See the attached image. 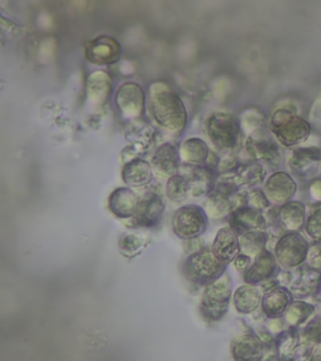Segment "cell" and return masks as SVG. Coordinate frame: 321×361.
Wrapping results in <instances>:
<instances>
[{
  "label": "cell",
  "instance_id": "obj_5",
  "mask_svg": "<svg viewBox=\"0 0 321 361\" xmlns=\"http://www.w3.org/2000/svg\"><path fill=\"white\" fill-rule=\"evenodd\" d=\"M232 283L224 274L216 281L206 285L200 310L207 322H220L229 310L231 301Z\"/></svg>",
  "mask_w": 321,
  "mask_h": 361
},
{
  "label": "cell",
  "instance_id": "obj_2",
  "mask_svg": "<svg viewBox=\"0 0 321 361\" xmlns=\"http://www.w3.org/2000/svg\"><path fill=\"white\" fill-rule=\"evenodd\" d=\"M270 128L277 141L286 148L299 146L311 135L310 123L290 107L279 108L272 113Z\"/></svg>",
  "mask_w": 321,
  "mask_h": 361
},
{
  "label": "cell",
  "instance_id": "obj_43",
  "mask_svg": "<svg viewBox=\"0 0 321 361\" xmlns=\"http://www.w3.org/2000/svg\"><path fill=\"white\" fill-rule=\"evenodd\" d=\"M277 279L281 286L289 288L293 280V272L288 270V269H285L284 271H279V272H277Z\"/></svg>",
  "mask_w": 321,
  "mask_h": 361
},
{
  "label": "cell",
  "instance_id": "obj_33",
  "mask_svg": "<svg viewBox=\"0 0 321 361\" xmlns=\"http://www.w3.org/2000/svg\"><path fill=\"white\" fill-rule=\"evenodd\" d=\"M148 243V238L141 233L126 232L119 238V252L128 259H133L137 255L141 254Z\"/></svg>",
  "mask_w": 321,
  "mask_h": 361
},
{
  "label": "cell",
  "instance_id": "obj_34",
  "mask_svg": "<svg viewBox=\"0 0 321 361\" xmlns=\"http://www.w3.org/2000/svg\"><path fill=\"white\" fill-rule=\"evenodd\" d=\"M166 193L171 201L182 202L190 195V182L183 176H172L167 180Z\"/></svg>",
  "mask_w": 321,
  "mask_h": 361
},
{
  "label": "cell",
  "instance_id": "obj_23",
  "mask_svg": "<svg viewBox=\"0 0 321 361\" xmlns=\"http://www.w3.org/2000/svg\"><path fill=\"white\" fill-rule=\"evenodd\" d=\"M212 250L225 264H230L241 252L238 235L231 227L221 228L214 237Z\"/></svg>",
  "mask_w": 321,
  "mask_h": 361
},
{
  "label": "cell",
  "instance_id": "obj_3",
  "mask_svg": "<svg viewBox=\"0 0 321 361\" xmlns=\"http://www.w3.org/2000/svg\"><path fill=\"white\" fill-rule=\"evenodd\" d=\"M226 266L211 247L200 248L192 252L183 264V274L188 281L206 286L225 274Z\"/></svg>",
  "mask_w": 321,
  "mask_h": 361
},
{
  "label": "cell",
  "instance_id": "obj_32",
  "mask_svg": "<svg viewBox=\"0 0 321 361\" xmlns=\"http://www.w3.org/2000/svg\"><path fill=\"white\" fill-rule=\"evenodd\" d=\"M301 345V336L298 327L289 326L277 335V348L281 357H295Z\"/></svg>",
  "mask_w": 321,
  "mask_h": 361
},
{
  "label": "cell",
  "instance_id": "obj_41",
  "mask_svg": "<svg viewBox=\"0 0 321 361\" xmlns=\"http://www.w3.org/2000/svg\"><path fill=\"white\" fill-rule=\"evenodd\" d=\"M240 167V164H237L235 158H226L222 159L219 164V171L221 173H226V175H230V173H235L236 169Z\"/></svg>",
  "mask_w": 321,
  "mask_h": 361
},
{
  "label": "cell",
  "instance_id": "obj_42",
  "mask_svg": "<svg viewBox=\"0 0 321 361\" xmlns=\"http://www.w3.org/2000/svg\"><path fill=\"white\" fill-rule=\"evenodd\" d=\"M251 259H253V257H250V256L243 254V252H240V254L237 255L236 259H234V264H235L236 270L245 274V272L250 269L251 264H253Z\"/></svg>",
  "mask_w": 321,
  "mask_h": 361
},
{
  "label": "cell",
  "instance_id": "obj_31",
  "mask_svg": "<svg viewBox=\"0 0 321 361\" xmlns=\"http://www.w3.org/2000/svg\"><path fill=\"white\" fill-rule=\"evenodd\" d=\"M240 251L250 257H256L266 250L269 243V233L266 231L245 232L238 236Z\"/></svg>",
  "mask_w": 321,
  "mask_h": 361
},
{
  "label": "cell",
  "instance_id": "obj_14",
  "mask_svg": "<svg viewBox=\"0 0 321 361\" xmlns=\"http://www.w3.org/2000/svg\"><path fill=\"white\" fill-rule=\"evenodd\" d=\"M85 54L90 63L97 66H109L119 62L121 45L114 38L102 35L85 45Z\"/></svg>",
  "mask_w": 321,
  "mask_h": 361
},
{
  "label": "cell",
  "instance_id": "obj_12",
  "mask_svg": "<svg viewBox=\"0 0 321 361\" xmlns=\"http://www.w3.org/2000/svg\"><path fill=\"white\" fill-rule=\"evenodd\" d=\"M262 190L271 204L282 206L291 201L296 195L298 182L288 172L277 171L266 178Z\"/></svg>",
  "mask_w": 321,
  "mask_h": 361
},
{
  "label": "cell",
  "instance_id": "obj_25",
  "mask_svg": "<svg viewBox=\"0 0 321 361\" xmlns=\"http://www.w3.org/2000/svg\"><path fill=\"white\" fill-rule=\"evenodd\" d=\"M152 177V166L141 158H135L127 162L122 169V180L127 186H147L151 183Z\"/></svg>",
  "mask_w": 321,
  "mask_h": 361
},
{
  "label": "cell",
  "instance_id": "obj_11",
  "mask_svg": "<svg viewBox=\"0 0 321 361\" xmlns=\"http://www.w3.org/2000/svg\"><path fill=\"white\" fill-rule=\"evenodd\" d=\"M240 187L236 182L227 178L225 180L216 182L212 191L207 195V200L205 202V211L212 220H221L226 216H230L234 211L232 196L238 191Z\"/></svg>",
  "mask_w": 321,
  "mask_h": 361
},
{
  "label": "cell",
  "instance_id": "obj_21",
  "mask_svg": "<svg viewBox=\"0 0 321 361\" xmlns=\"http://www.w3.org/2000/svg\"><path fill=\"white\" fill-rule=\"evenodd\" d=\"M140 200L128 187H119L111 193L108 207L117 219H132L135 216Z\"/></svg>",
  "mask_w": 321,
  "mask_h": 361
},
{
  "label": "cell",
  "instance_id": "obj_1",
  "mask_svg": "<svg viewBox=\"0 0 321 361\" xmlns=\"http://www.w3.org/2000/svg\"><path fill=\"white\" fill-rule=\"evenodd\" d=\"M150 109L156 123L172 135H180L187 124V111L181 97L166 82L150 85Z\"/></svg>",
  "mask_w": 321,
  "mask_h": 361
},
{
  "label": "cell",
  "instance_id": "obj_29",
  "mask_svg": "<svg viewBox=\"0 0 321 361\" xmlns=\"http://www.w3.org/2000/svg\"><path fill=\"white\" fill-rule=\"evenodd\" d=\"M266 171L264 164L253 161L251 164H241L232 175L238 187H256L265 180Z\"/></svg>",
  "mask_w": 321,
  "mask_h": 361
},
{
  "label": "cell",
  "instance_id": "obj_40",
  "mask_svg": "<svg viewBox=\"0 0 321 361\" xmlns=\"http://www.w3.org/2000/svg\"><path fill=\"white\" fill-rule=\"evenodd\" d=\"M288 324L285 322L284 316L282 317H271L267 322V330L274 334V335H279L282 333L285 329H288Z\"/></svg>",
  "mask_w": 321,
  "mask_h": 361
},
{
  "label": "cell",
  "instance_id": "obj_18",
  "mask_svg": "<svg viewBox=\"0 0 321 361\" xmlns=\"http://www.w3.org/2000/svg\"><path fill=\"white\" fill-rule=\"evenodd\" d=\"M112 78L104 71L90 74L87 80V101L92 109L103 107L111 96Z\"/></svg>",
  "mask_w": 321,
  "mask_h": 361
},
{
  "label": "cell",
  "instance_id": "obj_36",
  "mask_svg": "<svg viewBox=\"0 0 321 361\" xmlns=\"http://www.w3.org/2000/svg\"><path fill=\"white\" fill-rule=\"evenodd\" d=\"M304 231L311 241L321 243V207H315L308 214Z\"/></svg>",
  "mask_w": 321,
  "mask_h": 361
},
{
  "label": "cell",
  "instance_id": "obj_19",
  "mask_svg": "<svg viewBox=\"0 0 321 361\" xmlns=\"http://www.w3.org/2000/svg\"><path fill=\"white\" fill-rule=\"evenodd\" d=\"M180 164V152L171 143H164L158 147L151 161L153 172L162 178H171L177 175Z\"/></svg>",
  "mask_w": 321,
  "mask_h": 361
},
{
  "label": "cell",
  "instance_id": "obj_20",
  "mask_svg": "<svg viewBox=\"0 0 321 361\" xmlns=\"http://www.w3.org/2000/svg\"><path fill=\"white\" fill-rule=\"evenodd\" d=\"M231 354L235 360H260L264 357L265 346L258 335L241 334L232 340Z\"/></svg>",
  "mask_w": 321,
  "mask_h": 361
},
{
  "label": "cell",
  "instance_id": "obj_15",
  "mask_svg": "<svg viewBox=\"0 0 321 361\" xmlns=\"http://www.w3.org/2000/svg\"><path fill=\"white\" fill-rule=\"evenodd\" d=\"M321 288V272L303 264L293 269V280L289 286L295 299H306L319 295Z\"/></svg>",
  "mask_w": 321,
  "mask_h": 361
},
{
  "label": "cell",
  "instance_id": "obj_7",
  "mask_svg": "<svg viewBox=\"0 0 321 361\" xmlns=\"http://www.w3.org/2000/svg\"><path fill=\"white\" fill-rule=\"evenodd\" d=\"M275 140V135H271L264 128L255 130L248 135V141L245 143L248 156L253 158V161L271 169H277L281 164L282 157Z\"/></svg>",
  "mask_w": 321,
  "mask_h": 361
},
{
  "label": "cell",
  "instance_id": "obj_9",
  "mask_svg": "<svg viewBox=\"0 0 321 361\" xmlns=\"http://www.w3.org/2000/svg\"><path fill=\"white\" fill-rule=\"evenodd\" d=\"M289 169L296 178L310 182L321 176V148L298 147L290 153Z\"/></svg>",
  "mask_w": 321,
  "mask_h": 361
},
{
  "label": "cell",
  "instance_id": "obj_28",
  "mask_svg": "<svg viewBox=\"0 0 321 361\" xmlns=\"http://www.w3.org/2000/svg\"><path fill=\"white\" fill-rule=\"evenodd\" d=\"M181 162L192 164V166H201L205 164L210 158V148L206 142L200 138H188L181 145Z\"/></svg>",
  "mask_w": 321,
  "mask_h": 361
},
{
  "label": "cell",
  "instance_id": "obj_27",
  "mask_svg": "<svg viewBox=\"0 0 321 361\" xmlns=\"http://www.w3.org/2000/svg\"><path fill=\"white\" fill-rule=\"evenodd\" d=\"M262 291L258 285H243L234 293V305L240 314H253L261 306Z\"/></svg>",
  "mask_w": 321,
  "mask_h": 361
},
{
  "label": "cell",
  "instance_id": "obj_44",
  "mask_svg": "<svg viewBox=\"0 0 321 361\" xmlns=\"http://www.w3.org/2000/svg\"><path fill=\"white\" fill-rule=\"evenodd\" d=\"M277 286H280V283L277 281V276L267 279L266 281L261 282L259 285L260 290L262 291V293H269V291L274 290Z\"/></svg>",
  "mask_w": 321,
  "mask_h": 361
},
{
  "label": "cell",
  "instance_id": "obj_45",
  "mask_svg": "<svg viewBox=\"0 0 321 361\" xmlns=\"http://www.w3.org/2000/svg\"><path fill=\"white\" fill-rule=\"evenodd\" d=\"M316 316H319L321 319V302L316 306Z\"/></svg>",
  "mask_w": 321,
  "mask_h": 361
},
{
  "label": "cell",
  "instance_id": "obj_10",
  "mask_svg": "<svg viewBox=\"0 0 321 361\" xmlns=\"http://www.w3.org/2000/svg\"><path fill=\"white\" fill-rule=\"evenodd\" d=\"M145 92L141 85L135 82H126L119 85L114 94V104L119 109V116L127 122L141 118L145 111Z\"/></svg>",
  "mask_w": 321,
  "mask_h": 361
},
{
  "label": "cell",
  "instance_id": "obj_4",
  "mask_svg": "<svg viewBox=\"0 0 321 361\" xmlns=\"http://www.w3.org/2000/svg\"><path fill=\"white\" fill-rule=\"evenodd\" d=\"M205 128L214 148L220 152H232L240 143L241 123L230 113H211L206 119Z\"/></svg>",
  "mask_w": 321,
  "mask_h": 361
},
{
  "label": "cell",
  "instance_id": "obj_24",
  "mask_svg": "<svg viewBox=\"0 0 321 361\" xmlns=\"http://www.w3.org/2000/svg\"><path fill=\"white\" fill-rule=\"evenodd\" d=\"M306 206L301 201H289L280 206L279 222L288 232H299L304 228L306 221Z\"/></svg>",
  "mask_w": 321,
  "mask_h": 361
},
{
  "label": "cell",
  "instance_id": "obj_30",
  "mask_svg": "<svg viewBox=\"0 0 321 361\" xmlns=\"http://www.w3.org/2000/svg\"><path fill=\"white\" fill-rule=\"evenodd\" d=\"M316 315V306L311 302H306L303 300L293 301L288 310L284 315L285 322L288 326L299 327L304 326L305 324L310 322L311 319Z\"/></svg>",
  "mask_w": 321,
  "mask_h": 361
},
{
  "label": "cell",
  "instance_id": "obj_26",
  "mask_svg": "<svg viewBox=\"0 0 321 361\" xmlns=\"http://www.w3.org/2000/svg\"><path fill=\"white\" fill-rule=\"evenodd\" d=\"M190 195L192 197H203L212 191L216 185V173L209 166H195L188 176Z\"/></svg>",
  "mask_w": 321,
  "mask_h": 361
},
{
  "label": "cell",
  "instance_id": "obj_8",
  "mask_svg": "<svg viewBox=\"0 0 321 361\" xmlns=\"http://www.w3.org/2000/svg\"><path fill=\"white\" fill-rule=\"evenodd\" d=\"M209 216L196 204H186L176 211L172 228L176 236L182 240H192L201 236L207 228Z\"/></svg>",
  "mask_w": 321,
  "mask_h": 361
},
{
  "label": "cell",
  "instance_id": "obj_39",
  "mask_svg": "<svg viewBox=\"0 0 321 361\" xmlns=\"http://www.w3.org/2000/svg\"><path fill=\"white\" fill-rule=\"evenodd\" d=\"M308 196H309L311 203L321 204V176L309 182Z\"/></svg>",
  "mask_w": 321,
  "mask_h": 361
},
{
  "label": "cell",
  "instance_id": "obj_38",
  "mask_svg": "<svg viewBox=\"0 0 321 361\" xmlns=\"http://www.w3.org/2000/svg\"><path fill=\"white\" fill-rule=\"evenodd\" d=\"M305 264L313 270L321 272V243H311Z\"/></svg>",
  "mask_w": 321,
  "mask_h": 361
},
{
  "label": "cell",
  "instance_id": "obj_17",
  "mask_svg": "<svg viewBox=\"0 0 321 361\" xmlns=\"http://www.w3.org/2000/svg\"><path fill=\"white\" fill-rule=\"evenodd\" d=\"M279 266L280 265L277 262L275 254L269 250H264L261 254L255 257L250 269L243 274V280L246 283L259 286L261 282L277 276Z\"/></svg>",
  "mask_w": 321,
  "mask_h": 361
},
{
  "label": "cell",
  "instance_id": "obj_16",
  "mask_svg": "<svg viewBox=\"0 0 321 361\" xmlns=\"http://www.w3.org/2000/svg\"><path fill=\"white\" fill-rule=\"evenodd\" d=\"M267 226L265 214L251 206L234 209L230 214V227L238 236L245 232L266 231Z\"/></svg>",
  "mask_w": 321,
  "mask_h": 361
},
{
  "label": "cell",
  "instance_id": "obj_6",
  "mask_svg": "<svg viewBox=\"0 0 321 361\" xmlns=\"http://www.w3.org/2000/svg\"><path fill=\"white\" fill-rule=\"evenodd\" d=\"M310 243L300 232H285L279 237L274 254L282 269L293 270L306 261Z\"/></svg>",
  "mask_w": 321,
  "mask_h": 361
},
{
  "label": "cell",
  "instance_id": "obj_13",
  "mask_svg": "<svg viewBox=\"0 0 321 361\" xmlns=\"http://www.w3.org/2000/svg\"><path fill=\"white\" fill-rule=\"evenodd\" d=\"M164 212V203L162 197L158 193L148 192L138 202L137 211L132 217L133 225L142 228H153L161 224Z\"/></svg>",
  "mask_w": 321,
  "mask_h": 361
},
{
  "label": "cell",
  "instance_id": "obj_35",
  "mask_svg": "<svg viewBox=\"0 0 321 361\" xmlns=\"http://www.w3.org/2000/svg\"><path fill=\"white\" fill-rule=\"evenodd\" d=\"M301 343L306 345L321 344V319L319 316H314L310 322H306L301 331Z\"/></svg>",
  "mask_w": 321,
  "mask_h": 361
},
{
  "label": "cell",
  "instance_id": "obj_37",
  "mask_svg": "<svg viewBox=\"0 0 321 361\" xmlns=\"http://www.w3.org/2000/svg\"><path fill=\"white\" fill-rule=\"evenodd\" d=\"M248 206H251L254 209L265 211L270 206H272L270 201H269V198L266 196L264 190H260V188H253L251 191L248 192Z\"/></svg>",
  "mask_w": 321,
  "mask_h": 361
},
{
  "label": "cell",
  "instance_id": "obj_46",
  "mask_svg": "<svg viewBox=\"0 0 321 361\" xmlns=\"http://www.w3.org/2000/svg\"><path fill=\"white\" fill-rule=\"evenodd\" d=\"M319 295H320V298H321V288H320V293H319Z\"/></svg>",
  "mask_w": 321,
  "mask_h": 361
},
{
  "label": "cell",
  "instance_id": "obj_22",
  "mask_svg": "<svg viewBox=\"0 0 321 361\" xmlns=\"http://www.w3.org/2000/svg\"><path fill=\"white\" fill-rule=\"evenodd\" d=\"M293 293L286 286H277L269 293H264L261 309L266 317H282L293 302Z\"/></svg>",
  "mask_w": 321,
  "mask_h": 361
}]
</instances>
